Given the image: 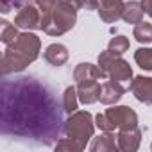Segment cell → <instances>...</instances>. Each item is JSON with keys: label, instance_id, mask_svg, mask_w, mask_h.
<instances>
[{"label": "cell", "instance_id": "12", "mask_svg": "<svg viewBox=\"0 0 152 152\" xmlns=\"http://www.w3.org/2000/svg\"><path fill=\"white\" fill-rule=\"evenodd\" d=\"M107 77L106 72L100 68V66H95L91 63H81L75 66L73 70V79L77 83H83V81H100Z\"/></svg>", "mask_w": 152, "mask_h": 152}, {"label": "cell", "instance_id": "14", "mask_svg": "<svg viewBox=\"0 0 152 152\" xmlns=\"http://www.w3.org/2000/svg\"><path fill=\"white\" fill-rule=\"evenodd\" d=\"M43 57H45V61H47L48 64H52V66H63V64L68 61V50H66V47L61 45V43H52V45H48V47L45 48Z\"/></svg>", "mask_w": 152, "mask_h": 152}, {"label": "cell", "instance_id": "25", "mask_svg": "<svg viewBox=\"0 0 152 152\" xmlns=\"http://www.w3.org/2000/svg\"><path fill=\"white\" fill-rule=\"evenodd\" d=\"M141 7H143V11L152 18V0H141Z\"/></svg>", "mask_w": 152, "mask_h": 152}, {"label": "cell", "instance_id": "2", "mask_svg": "<svg viewBox=\"0 0 152 152\" xmlns=\"http://www.w3.org/2000/svg\"><path fill=\"white\" fill-rule=\"evenodd\" d=\"M39 48H41V39L36 34H32V32L18 34V38L13 43L6 45L2 63H0L2 77H7L11 73L23 72L31 63H34L38 59Z\"/></svg>", "mask_w": 152, "mask_h": 152}, {"label": "cell", "instance_id": "8", "mask_svg": "<svg viewBox=\"0 0 152 152\" xmlns=\"http://www.w3.org/2000/svg\"><path fill=\"white\" fill-rule=\"evenodd\" d=\"M125 2L124 0H100L99 4V15L102 22L106 23H115L124 16Z\"/></svg>", "mask_w": 152, "mask_h": 152}, {"label": "cell", "instance_id": "18", "mask_svg": "<svg viewBox=\"0 0 152 152\" xmlns=\"http://www.w3.org/2000/svg\"><path fill=\"white\" fill-rule=\"evenodd\" d=\"M0 39H2V43L4 45H9V43H13L16 38H18V27L15 25V23H9V22H6V20H2L0 22Z\"/></svg>", "mask_w": 152, "mask_h": 152}, {"label": "cell", "instance_id": "9", "mask_svg": "<svg viewBox=\"0 0 152 152\" xmlns=\"http://www.w3.org/2000/svg\"><path fill=\"white\" fill-rule=\"evenodd\" d=\"M131 91L136 97V100L152 106V77H143V75L134 77L131 83Z\"/></svg>", "mask_w": 152, "mask_h": 152}, {"label": "cell", "instance_id": "7", "mask_svg": "<svg viewBox=\"0 0 152 152\" xmlns=\"http://www.w3.org/2000/svg\"><path fill=\"white\" fill-rule=\"evenodd\" d=\"M15 25L29 31H41V11L32 4L23 6L15 16Z\"/></svg>", "mask_w": 152, "mask_h": 152}, {"label": "cell", "instance_id": "16", "mask_svg": "<svg viewBox=\"0 0 152 152\" xmlns=\"http://www.w3.org/2000/svg\"><path fill=\"white\" fill-rule=\"evenodd\" d=\"M143 7H141V2H134V0H131V2L125 4V9H124V20L127 23H140L143 22Z\"/></svg>", "mask_w": 152, "mask_h": 152}, {"label": "cell", "instance_id": "21", "mask_svg": "<svg viewBox=\"0 0 152 152\" xmlns=\"http://www.w3.org/2000/svg\"><path fill=\"white\" fill-rule=\"evenodd\" d=\"M129 45H131V43H129V39H127L125 36H115V38L109 39L107 50L113 52V54H116V56H122L124 52L129 50Z\"/></svg>", "mask_w": 152, "mask_h": 152}, {"label": "cell", "instance_id": "10", "mask_svg": "<svg viewBox=\"0 0 152 152\" xmlns=\"http://www.w3.org/2000/svg\"><path fill=\"white\" fill-rule=\"evenodd\" d=\"M125 86L124 84H120V83H116V81H107V83H102V86H100V95H99V100H100V104H104V106H113V104H116L122 97H124V93H125Z\"/></svg>", "mask_w": 152, "mask_h": 152}, {"label": "cell", "instance_id": "24", "mask_svg": "<svg viewBox=\"0 0 152 152\" xmlns=\"http://www.w3.org/2000/svg\"><path fill=\"white\" fill-rule=\"evenodd\" d=\"M36 2V6H38V9L41 11V16H47L54 7H56V4H57V0H34Z\"/></svg>", "mask_w": 152, "mask_h": 152}, {"label": "cell", "instance_id": "22", "mask_svg": "<svg viewBox=\"0 0 152 152\" xmlns=\"http://www.w3.org/2000/svg\"><path fill=\"white\" fill-rule=\"evenodd\" d=\"M32 0H0V11L7 15L11 9H22L23 6L31 4Z\"/></svg>", "mask_w": 152, "mask_h": 152}, {"label": "cell", "instance_id": "20", "mask_svg": "<svg viewBox=\"0 0 152 152\" xmlns=\"http://www.w3.org/2000/svg\"><path fill=\"white\" fill-rule=\"evenodd\" d=\"M134 61L141 70H152V48H138L134 52Z\"/></svg>", "mask_w": 152, "mask_h": 152}, {"label": "cell", "instance_id": "11", "mask_svg": "<svg viewBox=\"0 0 152 152\" xmlns=\"http://www.w3.org/2000/svg\"><path fill=\"white\" fill-rule=\"evenodd\" d=\"M116 141H118V148L124 150V152H134V150H138V147L141 143V131H140V127L122 129L116 134Z\"/></svg>", "mask_w": 152, "mask_h": 152}, {"label": "cell", "instance_id": "17", "mask_svg": "<svg viewBox=\"0 0 152 152\" xmlns=\"http://www.w3.org/2000/svg\"><path fill=\"white\" fill-rule=\"evenodd\" d=\"M77 106H79V95H77V88L73 86H68L63 93V107H64V113L72 115L77 111Z\"/></svg>", "mask_w": 152, "mask_h": 152}, {"label": "cell", "instance_id": "3", "mask_svg": "<svg viewBox=\"0 0 152 152\" xmlns=\"http://www.w3.org/2000/svg\"><path fill=\"white\" fill-rule=\"evenodd\" d=\"M75 22H77V9L57 0L56 7L47 16H41V31L48 36H63L73 29Z\"/></svg>", "mask_w": 152, "mask_h": 152}, {"label": "cell", "instance_id": "6", "mask_svg": "<svg viewBox=\"0 0 152 152\" xmlns=\"http://www.w3.org/2000/svg\"><path fill=\"white\" fill-rule=\"evenodd\" d=\"M104 115L109 120L113 131L115 129L122 131V129H134V127H138V115L129 106H115V107H109Z\"/></svg>", "mask_w": 152, "mask_h": 152}, {"label": "cell", "instance_id": "13", "mask_svg": "<svg viewBox=\"0 0 152 152\" xmlns=\"http://www.w3.org/2000/svg\"><path fill=\"white\" fill-rule=\"evenodd\" d=\"M100 83L99 81H83V83H77V95H79V102L90 106L93 102L99 100V95H100Z\"/></svg>", "mask_w": 152, "mask_h": 152}, {"label": "cell", "instance_id": "4", "mask_svg": "<svg viewBox=\"0 0 152 152\" xmlns=\"http://www.w3.org/2000/svg\"><path fill=\"white\" fill-rule=\"evenodd\" d=\"M93 132H95V122L91 113L88 111H75L64 122V134L77 143L81 150L86 148L88 141L93 138Z\"/></svg>", "mask_w": 152, "mask_h": 152}, {"label": "cell", "instance_id": "15", "mask_svg": "<svg viewBox=\"0 0 152 152\" xmlns=\"http://www.w3.org/2000/svg\"><path fill=\"white\" fill-rule=\"evenodd\" d=\"M115 138L116 136L111 131H106L104 134H100L99 138L93 140V143H91L90 148L93 152H115V150H118V141Z\"/></svg>", "mask_w": 152, "mask_h": 152}, {"label": "cell", "instance_id": "26", "mask_svg": "<svg viewBox=\"0 0 152 152\" xmlns=\"http://www.w3.org/2000/svg\"><path fill=\"white\" fill-rule=\"evenodd\" d=\"M150 148H152V145H150Z\"/></svg>", "mask_w": 152, "mask_h": 152}, {"label": "cell", "instance_id": "23", "mask_svg": "<svg viewBox=\"0 0 152 152\" xmlns=\"http://www.w3.org/2000/svg\"><path fill=\"white\" fill-rule=\"evenodd\" d=\"M70 6H73L75 9H99V0H61Z\"/></svg>", "mask_w": 152, "mask_h": 152}, {"label": "cell", "instance_id": "19", "mask_svg": "<svg viewBox=\"0 0 152 152\" xmlns=\"http://www.w3.org/2000/svg\"><path fill=\"white\" fill-rule=\"evenodd\" d=\"M132 34H134L136 41H140V43H150L152 41V23H148V22L136 23Z\"/></svg>", "mask_w": 152, "mask_h": 152}, {"label": "cell", "instance_id": "1", "mask_svg": "<svg viewBox=\"0 0 152 152\" xmlns=\"http://www.w3.org/2000/svg\"><path fill=\"white\" fill-rule=\"evenodd\" d=\"M64 107L43 81L23 75L0 84V132L43 147H56L64 134Z\"/></svg>", "mask_w": 152, "mask_h": 152}, {"label": "cell", "instance_id": "5", "mask_svg": "<svg viewBox=\"0 0 152 152\" xmlns=\"http://www.w3.org/2000/svg\"><path fill=\"white\" fill-rule=\"evenodd\" d=\"M99 66L106 72V75L109 79L124 84L125 88H131L132 68L129 66V63L122 56H116V54H113L109 50H104L99 56Z\"/></svg>", "mask_w": 152, "mask_h": 152}]
</instances>
